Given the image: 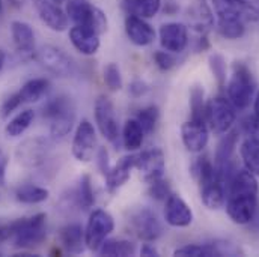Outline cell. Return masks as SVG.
<instances>
[{
	"instance_id": "6da1fadb",
	"label": "cell",
	"mask_w": 259,
	"mask_h": 257,
	"mask_svg": "<svg viewBox=\"0 0 259 257\" xmlns=\"http://www.w3.org/2000/svg\"><path fill=\"white\" fill-rule=\"evenodd\" d=\"M259 185L256 176L247 169L232 173L226 184V212L240 226L253 223L258 212Z\"/></svg>"
},
{
	"instance_id": "7a4b0ae2",
	"label": "cell",
	"mask_w": 259,
	"mask_h": 257,
	"mask_svg": "<svg viewBox=\"0 0 259 257\" xmlns=\"http://www.w3.org/2000/svg\"><path fill=\"white\" fill-rule=\"evenodd\" d=\"M226 90L228 99L237 110H246L250 106L256 90V83L250 68L244 62H234Z\"/></svg>"
},
{
	"instance_id": "3957f363",
	"label": "cell",
	"mask_w": 259,
	"mask_h": 257,
	"mask_svg": "<svg viewBox=\"0 0 259 257\" xmlns=\"http://www.w3.org/2000/svg\"><path fill=\"white\" fill-rule=\"evenodd\" d=\"M42 118L50 121V135L53 140H62L74 127L75 109L68 96L52 98L42 107Z\"/></svg>"
},
{
	"instance_id": "277c9868",
	"label": "cell",
	"mask_w": 259,
	"mask_h": 257,
	"mask_svg": "<svg viewBox=\"0 0 259 257\" xmlns=\"http://www.w3.org/2000/svg\"><path fill=\"white\" fill-rule=\"evenodd\" d=\"M65 5V12L68 18L74 21V24L89 27L98 35L107 32L109 20L106 12L101 11L98 6L89 3V0H66Z\"/></svg>"
},
{
	"instance_id": "5b68a950",
	"label": "cell",
	"mask_w": 259,
	"mask_h": 257,
	"mask_svg": "<svg viewBox=\"0 0 259 257\" xmlns=\"http://www.w3.org/2000/svg\"><path fill=\"white\" fill-rule=\"evenodd\" d=\"M47 238V215L35 214L30 218H20L18 229L11 238L12 245L21 250L39 247Z\"/></svg>"
},
{
	"instance_id": "8992f818",
	"label": "cell",
	"mask_w": 259,
	"mask_h": 257,
	"mask_svg": "<svg viewBox=\"0 0 259 257\" xmlns=\"http://www.w3.org/2000/svg\"><path fill=\"white\" fill-rule=\"evenodd\" d=\"M127 223L131 233L143 242H154L163 235V226L149 208L142 206L133 209Z\"/></svg>"
},
{
	"instance_id": "52a82bcc",
	"label": "cell",
	"mask_w": 259,
	"mask_h": 257,
	"mask_svg": "<svg viewBox=\"0 0 259 257\" xmlns=\"http://www.w3.org/2000/svg\"><path fill=\"white\" fill-rule=\"evenodd\" d=\"M205 118L209 129L214 134L222 135L234 127L237 119V109L232 106L229 99L223 96H217L208 101Z\"/></svg>"
},
{
	"instance_id": "ba28073f",
	"label": "cell",
	"mask_w": 259,
	"mask_h": 257,
	"mask_svg": "<svg viewBox=\"0 0 259 257\" xmlns=\"http://www.w3.org/2000/svg\"><path fill=\"white\" fill-rule=\"evenodd\" d=\"M113 229H115V220L107 211L103 209L92 211L84 229V242L88 250L98 253L100 247L109 238Z\"/></svg>"
},
{
	"instance_id": "9c48e42d",
	"label": "cell",
	"mask_w": 259,
	"mask_h": 257,
	"mask_svg": "<svg viewBox=\"0 0 259 257\" xmlns=\"http://www.w3.org/2000/svg\"><path fill=\"white\" fill-rule=\"evenodd\" d=\"M94 116H95V124L100 129L101 135L112 144L118 146L119 137H121L119 125H118L115 106L109 96L106 95L98 96L94 106Z\"/></svg>"
},
{
	"instance_id": "30bf717a",
	"label": "cell",
	"mask_w": 259,
	"mask_h": 257,
	"mask_svg": "<svg viewBox=\"0 0 259 257\" xmlns=\"http://www.w3.org/2000/svg\"><path fill=\"white\" fill-rule=\"evenodd\" d=\"M35 58L42 68H46L55 77L68 78L74 74V64L71 58L55 45H42L36 52Z\"/></svg>"
},
{
	"instance_id": "8fae6325",
	"label": "cell",
	"mask_w": 259,
	"mask_h": 257,
	"mask_svg": "<svg viewBox=\"0 0 259 257\" xmlns=\"http://www.w3.org/2000/svg\"><path fill=\"white\" fill-rule=\"evenodd\" d=\"M50 152V143L44 137H30L21 141L15 150V157L23 167L35 169L46 163Z\"/></svg>"
},
{
	"instance_id": "7c38bea8",
	"label": "cell",
	"mask_w": 259,
	"mask_h": 257,
	"mask_svg": "<svg viewBox=\"0 0 259 257\" xmlns=\"http://www.w3.org/2000/svg\"><path fill=\"white\" fill-rule=\"evenodd\" d=\"M97 149V132L94 125L88 121L83 119L75 129L74 138H72V157L80 161V163H89Z\"/></svg>"
},
{
	"instance_id": "4fadbf2b",
	"label": "cell",
	"mask_w": 259,
	"mask_h": 257,
	"mask_svg": "<svg viewBox=\"0 0 259 257\" xmlns=\"http://www.w3.org/2000/svg\"><path fill=\"white\" fill-rule=\"evenodd\" d=\"M136 169L140 172L146 184L161 179L166 172V160L163 150L158 147H151L148 150H143L142 153L137 155Z\"/></svg>"
},
{
	"instance_id": "5bb4252c",
	"label": "cell",
	"mask_w": 259,
	"mask_h": 257,
	"mask_svg": "<svg viewBox=\"0 0 259 257\" xmlns=\"http://www.w3.org/2000/svg\"><path fill=\"white\" fill-rule=\"evenodd\" d=\"M158 39L163 50L180 55L189 45V27L184 23H164L160 26Z\"/></svg>"
},
{
	"instance_id": "9a60e30c",
	"label": "cell",
	"mask_w": 259,
	"mask_h": 257,
	"mask_svg": "<svg viewBox=\"0 0 259 257\" xmlns=\"http://www.w3.org/2000/svg\"><path fill=\"white\" fill-rule=\"evenodd\" d=\"M11 35L15 50L21 61H29L35 58V32L33 27L21 20L11 23Z\"/></svg>"
},
{
	"instance_id": "2e32d148",
	"label": "cell",
	"mask_w": 259,
	"mask_h": 257,
	"mask_svg": "<svg viewBox=\"0 0 259 257\" xmlns=\"http://www.w3.org/2000/svg\"><path fill=\"white\" fill-rule=\"evenodd\" d=\"M164 220L172 227H189L193 223V211L178 194H170L164 204Z\"/></svg>"
},
{
	"instance_id": "e0dca14e",
	"label": "cell",
	"mask_w": 259,
	"mask_h": 257,
	"mask_svg": "<svg viewBox=\"0 0 259 257\" xmlns=\"http://www.w3.org/2000/svg\"><path fill=\"white\" fill-rule=\"evenodd\" d=\"M35 8L39 15V20L55 32H64L68 29V15L61 5L53 0H35Z\"/></svg>"
},
{
	"instance_id": "ac0fdd59",
	"label": "cell",
	"mask_w": 259,
	"mask_h": 257,
	"mask_svg": "<svg viewBox=\"0 0 259 257\" xmlns=\"http://www.w3.org/2000/svg\"><path fill=\"white\" fill-rule=\"evenodd\" d=\"M187 27L197 35H208V32L214 27V12L206 0H194L187 9Z\"/></svg>"
},
{
	"instance_id": "d6986e66",
	"label": "cell",
	"mask_w": 259,
	"mask_h": 257,
	"mask_svg": "<svg viewBox=\"0 0 259 257\" xmlns=\"http://www.w3.org/2000/svg\"><path fill=\"white\" fill-rule=\"evenodd\" d=\"M181 138L187 150L199 153L202 152L209 138V131L206 127V122H199V121H187L181 127Z\"/></svg>"
},
{
	"instance_id": "ffe728a7",
	"label": "cell",
	"mask_w": 259,
	"mask_h": 257,
	"mask_svg": "<svg viewBox=\"0 0 259 257\" xmlns=\"http://www.w3.org/2000/svg\"><path fill=\"white\" fill-rule=\"evenodd\" d=\"M68 35L74 48L83 56H94L100 50V35L89 27L74 24Z\"/></svg>"
},
{
	"instance_id": "44dd1931",
	"label": "cell",
	"mask_w": 259,
	"mask_h": 257,
	"mask_svg": "<svg viewBox=\"0 0 259 257\" xmlns=\"http://www.w3.org/2000/svg\"><path fill=\"white\" fill-rule=\"evenodd\" d=\"M125 33L128 36L130 42L137 47H148L155 39L154 27L145 18L134 15L125 17Z\"/></svg>"
},
{
	"instance_id": "7402d4cb",
	"label": "cell",
	"mask_w": 259,
	"mask_h": 257,
	"mask_svg": "<svg viewBox=\"0 0 259 257\" xmlns=\"http://www.w3.org/2000/svg\"><path fill=\"white\" fill-rule=\"evenodd\" d=\"M136 160H137V155H127V157H122L116 166H113L109 173L104 176L106 178V188L109 193H115L118 191L124 184H127V181L131 176V170L136 169Z\"/></svg>"
},
{
	"instance_id": "603a6c76",
	"label": "cell",
	"mask_w": 259,
	"mask_h": 257,
	"mask_svg": "<svg viewBox=\"0 0 259 257\" xmlns=\"http://www.w3.org/2000/svg\"><path fill=\"white\" fill-rule=\"evenodd\" d=\"M58 238H59L61 247L64 248L66 253H69V254L83 253L86 242H84V229L80 224L72 223V224L64 226L59 230Z\"/></svg>"
},
{
	"instance_id": "cb8c5ba5",
	"label": "cell",
	"mask_w": 259,
	"mask_h": 257,
	"mask_svg": "<svg viewBox=\"0 0 259 257\" xmlns=\"http://www.w3.org/2000/svg\"><path fill=\"white\" fill-rule=\"evenodd\" d=\"M200 200L209 211H217L225 206L226 201V187L219 175L200 185Z\"/></svg>"
},
{
	"instance_id": "d4e9b609",
	"label": "cell",
	"mask_w": 259,
	"mask_h": 257,
	"mask_svg": "<svg viewBox=\"0 0 259 257\" xmlns=\"http://www.w3.org/2000/svg\"><path fill=\"white\" fill-rule=\"evenodd\" d=\"M119 6L127 15L149 20L154 18L161 11L163 2L161 0H119Z\"/></svg>"
},
{
	"instance_id": "484cf974",
	"label": "cell",
	"mask_w": 259,
	"mask_h": 257,
	"mask_svg": "<svg viewBox=\"0 0 259 257\" xmlns=\"http://www.w3.org/2000/svg\"><path fill=\"white\" fill-rule=\"evenodd\" d=\"M237 143H238V131L231 128L217 144L215 155H214V166L217 169H222L231 163L232 155L237 147Z\"/></svg>"
},
{
	"instance_id": "4316f807",
	"label": "cell",
	"mask_w": 259,
	"mask_h": 257,
	"mask_svg": "<svg viewBox=\"0 0 259 257\" xmlns=\"http://www.w3.org/2000/svg\"><path fill=\"white\" fill-rule=\"evenodd\" d=\"M215 26L219 35L229 41L240 39L246 33V21L237 17H219Z\"/></svg>"
},
{
	"instance_id": "83f0119b",
	"label": "cell",
	"mask_w": 259,
	"mask_h": 257,
	"mask_svg": "<svg viewBox=\"0 0 259 257\" xmlns=\"http://www.w3.org/2000/svg\"><path fill=\"white\" fill-rule=\"evenodd\" d=\"M72 201L78 209H91L95 204V194L92 188V182H91V176L83 175L72 193Z\"/></svg>"
},
{
	"instance_id": "f1b7e54d",
	"label": "cell",
	"mask_w": 259,
	"mask_h": 257,
	"mask_svg": "<svg viewBox=\"0 0 259 257\" xmlns=\"http://www.w3.org/2000/svg\"><path fill=\"white\" fill-rule=\"evenodd\" d=\"M240 153L246 169L259 178V138L247 137L240 147Z\"/></svg>"
},
{
	"instance_id": "f546056e",
	"label": "cell",
	"mask_w": 259,
	"mask_h": 257,
	"mask_svg": "<svg viewBox=\"0 0 259 257\" xmlns=\"http://www.w3.org/2000/svg\"><path fill=\"white\" fill-rule=\"evenodd\" d=\"M49 86L50 83L46 78H32L27 83H24L21 89L18 90L23 104H30V102H36L38 99H41L49 90Z\"/></svg>"
},
{
	"instance_id": "4dcf8cb0",
	"label": "cell",
	"mask_w": 259,
	"mask_h": 257,
	"mask_svg": "<svg viewBox=\"0 0 259 257\" xmlns=\"http://www.w3.org/2000/svg\"><path fill=\"white\" fill-rule=\"evenodd\" d=\"M35 119V112L27 109L20 112L15 118H12L6 125H5V135L8 138H17L20 135H23L29 127L33 124Z\"/></svg>"
},
{
	"instance_id": "1f68e13d",
	"label": "cell",
	"mask_w": 259,
	"mask_h": 257,
	"mask_svg": "<svg viewBox=\"0 0 259 257\" xmlns=\"http://www.w3.org/2000/svg\"><path fill=\"white\" fill-rule=\"evenodd\" d=\"M121 137H122L124 147L130 152H134L142 147L143 138H145V131L142 128V125L137 122V119H128L124 125Z\"/></svg>"
},
{
	"instance_id": "d6a6232c",
	"label": "cell",
	"mask_w": 259,
	"mask_h": 257,
	"mask_svg": "<svg viewBox=\"0 0 259 257\" xmlns=\"http://www.w3.org/2000/svg\"><path fill=\"white\" fill-rule=\"evenodd\" d=\"M136 251H137L136 245L128 239H106L98 250L101 256L110 257L134 256Z\"/></svg>"
},
{
	"instance_id": "836d02e7",
	"label": "cell",
	"mask_w": 259,
	"mask_h": 257,
	"mask_svg": "<svg viewBox=\"0 0 259 257\" xmlns=\"http://www.w3.org/2000/svg\"><path fill=\"white\" fill-rule=\"evenodd\" d=\"M49 197H50V191L47 188L32 185V184L21 185L15 191V198L24 204H38V203L46 201Z\"/></svg>"
},
{
	"instance_id": "e575fe53",
	"label": "cell",
	"mask_w": 259,
	"mask_h": 257,
	"mask_svg": "<svg viewBox=\"0 0 259 257\" xmlns=\"http://www.w3.org/2000/svg\"><path fill=\"white\" fill-rule=\"evenodd\" d=\"M206 104H205V90L202 86H193L190 92V119L206 122Z\"/></svg>"
},
{
	"instance_id": "d590c367",
	"label": "cell",
	"mask_w": 259,
	"mask_h": 257,
	"mask_svg": "<svg viewBox=\"0 0 259 257\" xmlns=\"http://www.w3.org/2000/svg\"><path fill=\"white\" fill-rule=\"evenodd\" d=\"M158 118H160V112H158V107H155V106H149V107L142 109L136 116L137 122L142 125L145 134H151L155 129Z\"/></svg>"
},
{
	"instance_id": "8d00e7d4",
	"label": "cell",
	"mask_w": 259,
	"mask_h": 257,
	"mask_svg": "<svg viewBox=\"0 0 259 257\" xmlns=\"http://www.w3.org/2000/svg\"><path fill=\"white\" fill-rule=\"evenodd\" d=\"M208 65H209V69H211L214 78L217 80L219 86L225 87V84H226V72H228L226 59L220 53H212L208 58Z\"/></svg>"
},
{
	"instance_id": "74e56055",
	"label": "cell",
	"mask_w": 259,
	"mask_h": 257,
	"mask_svg": "<svg viewBox=\"0 0 259 257\" xmlns=\"http://www.w3.org/2000/svg\"><path fill=\"white\" fill-rule=\"evenodd\" d=\"M104 83L109 87V90L112 92H118L122 89V75H121V69L115 62L106 65L104 68V74H103Z\"/></svg>"
},
{
	"instance_id": "f35d334b",
	"label": "cell",
	"mask_w": 259,
	"mask_h": 257,
	"mask_svg": "<svg viewBox=\"0 0 259 257\" xmlns=\"http://www.w3.org/2000/svg\"><path fill=\"white\" fill-rule=\"evenodd\" d=\"M20 106H23V101H21V96L18 92H14L11 93L9 96H6L3 99V102L0 104V118L2 119H8L9 115H12Z\"/></svg>"
},
{
	"instance_id": "ab89813d",
	"label": "cell",
	"mask_w": 259,
	"mask_h": 257,
	"mask_svg": "<svg viewBox=\"0 0 259 257\" xmlns=\"http://www.w3.org/2000/svg\"><path fill=\"white\" fill-rule=\"evenodd\" d=\"M149 185V190H148V193L149 195L152 197V198H155V200H166L169 195H170V185H169V182L167 181H164L163 178L161 179H157V181H154V182H151V184H148Z\"/></svg>"
},
{
	"instance_id": "60d3db41",
	"label": "cell",
	"mask_w": 259,
	"mask_h": 257,
	"mask_svg": "<svg viewBox=\"0 0 259 257\" xmlns=\"http://www.w3.org/2000/svg\"><path fill=\"white\" fill-rule=\"evenodd\" d=\"M154 62L158 66V69L169 71L177 65V59H175L174 53L166 52V50H158L154 53Z\"/></svg>"
},
{
	"instance_id": "b9f144b4",
	"label": "cell",
	"mask_w": 259,
	"mask_h": 257,
	"mask_svg": "<svg viewBox=\"0 0 259 257\" xmlns=\"http://www.w3.org/2000/svg\"><path fill=\"white\" fill-rule=\"evenodd\" d=\"M241 129L249 135V137H255L259 138V118L258 116H247L243 124H241Z\"/></svg>"
},
{
	"instance_id": "7bdbcfd3",
	"label": "cell",
	"mask_w": 259,
	"mask_h": 257,
	"mask_svg": "<svg viewBox=\"0 0 259 257\" xmlns=\"http://www.w3.org/2000/svg\"><path fill=\"white\" fill-rule=\"evenodd\" d=\"M98 167H100L103 176H106L109 173V170L112 169L110 161H109V152H107L106 147H101L100 152H98Z\"/></svg>"
},
{
	"instance_id": "ee69618b",
	"label": "cell",
	"mask_w": 259,
	"mask_h": 257,
	"mask_svg": "<svg viewBox=\"0 0 259 257\" xmlns=\"http://www.w3.org/2000/svg\"><path fill=\"white\" fill-rule=\"evenodd\" d=\"M148 90H149L148 84H146L145 81H142V80H134V81H131V84H130V93H131L133 96H136V98L143 96Z\"/></svg>"
},
{
	"instance_id": "f6af8a7d",
	"label": "cell",
	"mask_w": 259,
	"mask_h": 257,
	"mask_svg": "<svg viewBox=\"0 0 259 257\" xmlns=\"http://www.w3.org/2000/svg\"><path fill=\"white\" fill-rule=\"evenodd\" d=\"M231 2H234L235 5H238L247 11L259 14V0H231Z\"/></svg>"
},
{
	"instance_id": "bcb514c9",
	"label": "cell",
	"mask_w": 259,
	"mask_h": 257,
	"mask_svg": "<svg viewBox=\"0 0 259 257\" xmlns=\"http://www.w3.org/2000/svg\"><path fill=\"white\" fill-rule=\"evenodd\" d=\"M140 256L155 257L158 256V250H157L151 242H148V244H143V245H142V248H140Z\"/></svg>"
},
{
	"instance_id": "7dc6e473",
	"label": "cell",
	"mask_w": 259,
	"mask_h": 257,
	"mask_svg": "<svg viewBox=\"0 0 259 257\" xmlns=\"http://www.w3.org/2000/svg\"><path fill=\"white\" fill-rule=\"evenodd\" d=\"M178 9H180V6H178L177 3H174V2H167V3L164 5V8H163L164 14H167V15H174V14H177V12H178Z\"/></svg>"
},
{
	"instance_id": "c3c4849f",
	"label": "cell",
	"mask_w": 259,
	"mask_h": 257,
	"mask_svg": "<svg viewBox=\"0 0 259 257\" xmlns=\"http://www.w3.org/2000/svg\"><path fill=\"white\" fill-rule=\"evenodd\" d=\"M6 164H8V161H6L5 155L2 153V150H0V184H3V182H5V170H6Z\"/></svg>"
},
{
	"instance_id": "681fc988",
	"label": "cell",
	"mask_w": 259,
	"mask_h": 257,
	"mask_svg": "<svg viewBox=\"0 0 259 257\" xmlns=\"http://www.w3.org/2000/svg\"><path fill=\"white\" fill-rule=\"evenodd\" d=\"M5 62H6V53L0 48V71L3 69V66H5Z\"/></svg>"
},
{
	"instance_id": "f907efd6",
	"label": "cell",
	"mask_w": 259,
	"mask_h": 257,
	"mask_svg": "<svg viewBox=\"0 0 259 257\" xmlns=\"http://www.w3.org/2000/svg\"><path fill=\"white\" fill-rule=\"evenodd\" d=\"M253 110H255V116H258L259 118V92H258V95H256V98H255V106H253Z\"/></svg>"
},
{
	"instance_id": "816d5d0a",
	"label": "cell",
	"mask_w": 259,
	"mask_h": 257,
	"mask_svg": "<svg viewBox=\"0 0 259 257\" xmlns=\"http://www.w3.org/2000/svg\"><path fill=\"white\" fill-rule=\"evenodd\" d=\"M53 2H55V3H58V5H61V6H62L64 3H66V0H53Z\"/></svg>"
},
{
	"instance_id": "f5cc1de1",
	"label": "cell",
	"mask_w": 259,
	"mask_h": 257,
	"mask_svg": "<svg viewBox=\"0 0 259 257\" xmlns=\"http://www.w3.org/2000/svg\"><path fill=\"white\" fill-rule=\"evenodd\" d=\"M0 9H2V0H0Z\"/></svg>"
},
{
	"instance_id": "db71d44e",
	"label": "cell",
	"mask_w": 259,
	"mask_h": 257,
	"mask_svg": "<svg viewBox=\"0 0 259 257\" xmlns=\"http://www.w3.org/2000/svg\"><path fill=\"white\" fill-rule=\"evenodd\" d=\"M258 20H259V18H258Z\"/></svg>"
}]
</instances>
